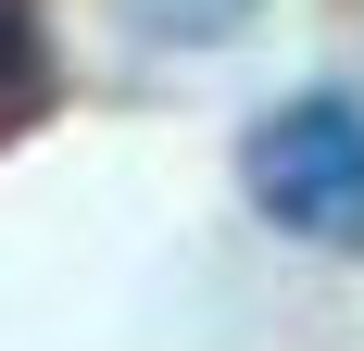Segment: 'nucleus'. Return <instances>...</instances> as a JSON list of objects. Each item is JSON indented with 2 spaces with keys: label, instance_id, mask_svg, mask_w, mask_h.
<instances>
[{
  "label": "nucleus",
  "instance_id": "obj_2",
  "mask_svg": "<svg viewBox=\"0 0 364 351\" xmlns=\"http://www.w3.org/2000/svg\"><path fill=\"white\" fill-rule=\"evenodd\" d=\"M38 113H50V13L0 0V139H26Z\"/></svg>",
  "mask_w": 364,
  "mask_h": 351
},
{
  "label": "nucleus",
  "instance_id": "obj_1",
  "mask_svg": "<svg viewBox=\"0 0 364 351\" xmlns=\"http://www.w3.org/2000/svg\"><path fill=\"white\" fill-rule=\"evenodd\" d=\"M239 176H252V213L277 239H314V251H352L364 264V101L352 88L277 101L252 126V151H239Z\"/></svg>",
  "mask_w": 364,
  "mask_h": 351
}]
</instances>
